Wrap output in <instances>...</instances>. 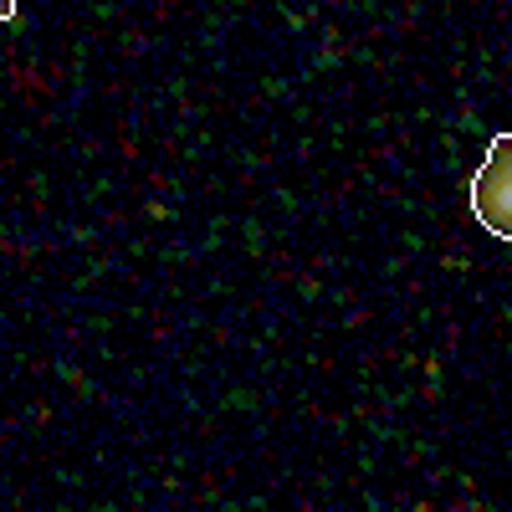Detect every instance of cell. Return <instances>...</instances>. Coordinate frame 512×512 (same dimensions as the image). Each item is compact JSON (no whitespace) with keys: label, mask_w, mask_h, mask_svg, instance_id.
<instances>
[{"label":"cell","mask_w":512,"mask_h":512,"mask_svg":"<svg viewBox=\"0 0 512 512\" xmlns=\"http://www.w3.org/2000/svg\"><path fill=\"white\" fill-rule=\"evenodd\" d=\"M472 216L497 236L512 241V134H497L477 180H472Z\"/></svg>","instance_id":"6da1fadb"},{"label":"cell","mask_w":512,"mask_h":512,"mask_svg":"<svg viewBox=\"0 0 512 512\" xmlns=\"http://www.w3.org/2000/svg\"><path fill=\"white\" fill-rule=\"evenodd\" d=\"M0 21H16V0H0Z\"/></svg>","instance_id":"7a4b0ae2"}]
</instances>
